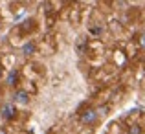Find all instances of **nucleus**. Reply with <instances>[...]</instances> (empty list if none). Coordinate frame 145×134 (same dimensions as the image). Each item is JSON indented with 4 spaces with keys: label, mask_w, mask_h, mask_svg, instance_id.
<instances>
[{
    "label": "nucleus",
    "mask_w": 145,
    "mask_h": 134,
    "mask_svg": "<svg viewBox=\"0 0 145 134\" xmlns=\"http://www.w3.org/2000/svg\"><path fill=\"white\" fill-rule=\"evenodd\" d=\"M35 50H37V46H35V42H31V41L22 46V53H24L26 57H28V55H33V53H35Z\"/></svg>",
    "instance_id": "4"
},
{
    "label": "nucleus",
    "mask_w": 145,
    "mask_h": 134,
    "mask_svg": "<svg viewBox=\"0 0 145 134\" xmlns=\"http://www.w3.org/2000/svg\"><path fill=\"white\" fill-rule=\"evenodd\" d=\"M6 81H7V85H9V86H15V85L18 83V72H17V70H11L9 74H7Z\"/></svg>",
    "instance_id": "5"
},
{
    "label": "nucleus",
    "mask_w": 145,
    "mask_h": 134,
    "mask_svg": "<svg viewBox=\"0 0 145 134\" xmlns=\"http://www.w3.org/2000/svg\"><path fill=\"white\" fill-rule=\"evenodd\" d=\"M96 121H97V110L96 109H86L85 112H81V123L94 125Z\"/></svg>",
    "instance_id": "1"
},
{
    "label": "nucleus",
    "mask_w": 145,
    "mask_h": 134,
    "mask_svg": "<svg viewBox=\"0 0 145 134\" xmlns=\"http://www.w3.org/2000/svg\"><path fill=\"white\" fill-rule=\"evenodd\" d=\"M13 99H15L17 105H28L29 103V94L26 90H17L15 95H13Z\"/></svg>",
    "instance_id": "3"
},
{
    "label": "nucleus",
    "mask_w": 145,
    "mask_h": 134,
    "mask_svg": "<svg viewBox=\"0 0 145 134\" xmlns=\"http://www.w3.org/2000/svg\"><path fill=\"white\" fill-rule=\"evenodd\" d=\"M127 134H143V127L140 123H134V125H131V127H129Z\"/></svg>",
    "instance_id": "6"
},
{
    "label": "nucleus",
    "mask_w": 145,
    "mask_h": 134,
    "mask_svg": "<svg viewBox=\"0 0 145 134\" xmlns=\"http://www.w3.org/2000/svg\"><path fill=\"white\" fill-rule=\"evenodd\" d=\"M138 42H140V48H143V50H145V33H142V35H140Z\"/></svg>",
    "instance_id": "7"
},
{
    "label": "nucleus",
    "mask_w": 145,
    "mask_h": 134,
    "mask_svg": "<svg viewBox=\"0 0 145 134\" xmlns=\"http://www.w3.org/2000/svg\"><path fill=\"white\" fill-rule=\"evenodd\" d=\"M0 134H7V132H6V129H0Z\"/></svg>",
    "instance_id": "8"
},
{
    "label": "nucleus",
    "mask_w": 145,
    "mask_h": 134,
    "mask_svg": "<svg viewBox=\"0 0 145 134\" xmlns=\"http://www.w3.org/2000/svg\"><path fill=\"white\" fill-rule=\"evenodd\" d=\"M15 116H17V109L11 103H6L2 107V118L4 120H15Z\"/></svg>",
    "instance_id": "2"
},
{
    "label": "nucleus",
    "mask_w": 145,
    "mask_h": 134,
    "mask_svg": "<svg viewBox=\"0 0 145 134\" xmlns=\"http://www.w3.org/2000/svg\"><path fill=\"white\" fill-rule=\"evenodd\" d=\"M2 75H4V72H2V68H0V79H2Z\"/></svg>",
    "instance_id": "9"
}]
</instances>
